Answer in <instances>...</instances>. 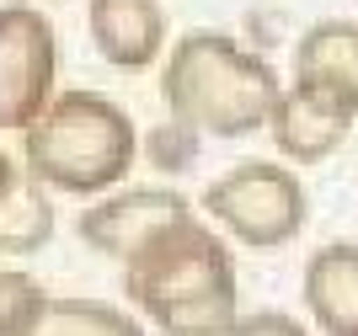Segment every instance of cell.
I'll list each match as a JSON object with an SVG mask.
<instances>
[{
    "label": "cell",
    "mask_w": 358,
    "mask_h": 336,
    "mask_svg": "<svg viewBox=\"0 0 358 336\" xmlns=\"http://www.w3.org/2000/svg\"><path fill=\"white\" fill-rule=\"evenodd\" d=\"M27 336H145V326L102 299H48Z\"/></svg>",
    "instance_id": "cell-12"
},
{
    "label": "cell",
    "mask_w": 358,
    "mask_h": 336,
    "mask_svg": "<svg viewBox=\"0 0 358 336\" xmlns=\"http://www.w3.org/2000/svg\"><path fill=\"white\" fill-rule=\"evenodd\" d=\"M91 48L113 70H150L166 54V6L161 0H86Z\"/></svg>",
    "instance_id": "cell-8"
},
{
    "label": "cell",
    "mask_w": 358,
    "mask_h": 336,
    "mask_svg": "<svg viewBox=\"0 0 358 336\" xmlns=\"http://www.w3.org/2000/svg\"><path fill=\"white\" fill-rule=\"evenodd\" d=\"M278 75L262 54L230 38V32H182L166 48L161 96L166 117L198 139H246L262 133L278 102Z\"/></svg>",
    "instance_id": "cell-2"
},
{
    "label": "cell",
    "mask_w": 358,
    "mask_h": 336,
    "mask_svg": "<svg viewBox=\"0 0 358 336\" xmlns=\"http://www.w3.org/2000/svg\"><path fill=\"white\" fill-rule=\"evenodd\" d=\"M187 214H193V203H187L177 187H123V192L113 187L75 219V235H80V246L96 251L102 262L123 267L161 230H171V224L187 219Z\"/></svg>",
    "instance_id": "cell-6"
},
{
    "label": "cell",
    "mask_w": 358,
    "mask_h": 336,
    "mask_svg": "<svg viewBox=\"0 0 358 336\" xmlns=\"http://www.w3.org/2000/svg\"><path fill=\"white\" fill-rule=\"evenodd\" d=\"M203 214L214 219L220 235H230L241 246L278 251L305 230L310 198H305V182L294 176L289 161H241L209 182Z\"/></svg>",
    "instance_id": "cell-4"
},
{
    "label": "cell",
    "mask_w": 358,
    "mask_h": 336,
    "mask_svg": "<svg viewBox=\"0 0 358 336\" xmlns=\"http://www.w3.org/2000/svg\"><path fill=\"white\" fill-rule=\"evenodd\" d=\"M123 293L161 336H230L241 321L236 251L193 214L123 262Z\"/></svg>",
    "instance_id": "cell-1"
},
{
    "label": "cell",
    "mask_w": 358,
    "mask_h": 336,
    "mask_svg": "<svg viewBox=\"0 0 358 336\" xmlns=\"http://www.w3.org/2000/svg\"><path fill=\"white\" fill-rule=\"evenodd\" d=\"M299 299L321 336H358V240H327L310 251Z\"/></svg>",
    "instance_id": "cell-10"
},
{
    "label": "cell",
    "mask_w": 358,
    "mask_h": 336,
    "mask_svg": "<svg viewBox=\"0 0 358 336\" xmlns=\"http://www.w3.org/2000/svg\"><path fill=\"white\" fill-rule=\"evenodd\" d=\"M38 6H59V0H38Z\"/></svg>",
    "instance_id": "cell-16"
},
{
    "label": "cell",
    "mask_w": 358,
    "mask_h": 336,
    "mask_svg": "<svg viewBox=\"0 0 358 336\" xmlns=\"http://www.w3.org/2000/svg\"><path fill=\"white\" fill-rule=\"evenodd\" d=\"M59 96V32L38 0L0 6V133H27Z\"/></svg>",
    "instance_id": "cell-5"
},
{
    "label": "cell",
    "mask_w": 358,
    "mask_h": 336,
    "mask_svg": "<svg viewBox=\"0 0 358 336\" xmlns=\"http://www.w3.org/2000/svg\"><path fill=\"white\" fill-rule=\"evenodd\" d=\"M353 123L358 117L327 107L321 96H310V91H299V86H284L278 102H273V117H268V139H273V149L299 171V166L331 161V155L348 145Z\"/></svg>",
    "instance_id": "cell-9"
},
{
    "label": "cell",
    "mask_w": 358,
    "mask_h": 336,
    "mask_svg": "<svg viewBox=\"0 0 358 336\" xmlns=\"http://www.w3.org/2000/svg\"><path fill=\"white\" fill-rule=\"evenodd\" d=\"M48 293L22 267H0V336H27L43 315Z\"/></svg>",
    "instance_id": "cell-13"
},
{
    "label": "cell",
    "mask_w": 358,
    "mask_h": 336,
    "mask_svg": "<svg viewBox=\"0 0 358 336\" xmlns=\"http://www.w3.org/2000/svg\"><path fill=\"white\" fill-rule=\"evenodd\" d=\"M54 187H43L38 176L22 166L11 176V187L0 198V251L6 256H38V251L54 240Z\"/></svg>",
    "instance_id": "cell-11"
},
{
    "label": "cell",
    "mask_w": 358,
    "mask_h": 336,
    "mask_svg": "<svg viewBox=\"0 0 358 336\" xmlns=\"http://www.w3.org/2000/svg\"><path fill=\"white\" fill-rule=\"evenodd\" d=\"M139 129L102 91H59L22 133V166L64 198H102L134 171Z\"/></svg>",
    "instance_id": "cell-3"
},
{
    "label": "cell",
    "mask_w": 358,
    "mask_h": 336,
    "mask_svg": "<svg viewBox=\"0 0 358 336\" xmlns=\"http://www.w3.org/2000/svg\"><path fill=\"white\" fill-rule=\"evenodd\" d=\"M230 336H310V331L294 315H284V309H252V315H241L230 326Z\"/></svg>",
    "instance_id": "cell-14"
},
{
    "label": "cell",
    "mask_w": 358,
    "mask_h": 336,
    "mask_svg": "<svg viewBox=\"0 0 358 336\" xmlns=\"http://www.w3.org/2000/svg\"><path fill=\"white\" fill-rule=\"evenodd\" d=\"M22 171V166L11 161V155H6V149H0V198H6V187H11V176Z\"/></svg>",
    "instance_id": "cell-15"
},
{
    "label": "cell",
    "mask_w": 358,
    "mask_h": 336,
    "mask_svg": "<svg viewBox=\"0 0 358 336\" xmlns=\"http://www.w3.org/2000/svg\"><path fill=\"white\" fill-rule=\"evenodd\" d=\"M294 86L321 96L327 107L358 117V22L321 16L294 43Z\"/></svg>",
    "instance_id": "cell-7"
}]
</instances>
